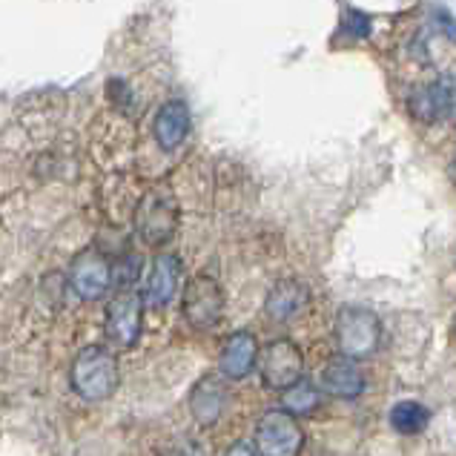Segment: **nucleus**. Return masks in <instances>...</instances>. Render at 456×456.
Listing matches in <instances>:
<instances>
[{
	"instance_id": "obj_1",
	"label": "nucleus",
	"mask_w": 456,
	"mask_h": 456,
	"mask_svg": "<svg viewBox=\"0 0 456 456\" xmlns=\"http://www.w3.org/2000/svg\"><path fill=\"white\" fill-rule=\"evenodd\" d=\"M69 382L86 402L107 399L118 387V359L107 347H84L72 362Z\"/></svg>"
},
{
	"instance_id": "obj_2",
	"label": "nucleus",
	"mask_w": 456,
	"mask_h": 456,
	"mask_svg": "<svg viewBox=\"0 0 456 456\" xmlns=\"http://www.w3.org/2000/svg\"><path fill=\"white\" fill-rule=\"evenodd\" d=\"M382 342V324L376 319V313L368 307H342L336 316V345L338 354L350 359L373 356L376 347Z\"/></svg>"
},
{
	"instance_id": "obj_3",
	"label": "nucleus",
	"mask_w": 456,
	"mask_h": 456,
	"mask_svg": "<svg viewBox=\"0 0 456 456\" xmlns=\"http://www.w3.org/2000/svg\"><path fill=\"white\" fill-rule=\"evenodd\" d=\"M135 227H138V236L144 239L150 247L167 244L169 239L175 236V230H178V204H175V195L169 192L167 187L150 190L144 199H141V204H138Z\"/></svg>"
},
{
	"instance_id": "obj_4",
	"label": "nucleus",
	"mask_w": 456,
	"mask_h": 456,
	"mask_svg": "<svg viewBox=\"0 0 456 456\" xmlns=\"http://www.w3.org/2000/svg\"><path fill=\"white\" fill-rule=\"evenodd\" d=\"M408 110L416 121H456V72H442L434 81L416 86L408 95Z\"/></svg>"
},
{
	"instance_id": "obj_5",
	"label": "nucleus",
	"mask_w": 456,
	"mask_h": 456,
	"mask_svg": "<svg viewBox=\"0 0 456 456\" xmlns=\"http://www.w3.org/2000/svg\"><path fill=\"white\" fill-rule=\"evenodd\" d=\"M181 307H184V319L195 330H213L224 316V290L213 276L199 273L187 281Z\"/></svg>"
},
{
	"instance_id": "obj_6",
	"label": "nucleus",
	"mask_w": 456,
	"mask_h": 456,
	"mask_svg": "<svg viewBox=\"0 0 456 456\" xmlns=\"http://www.w3.org/2000/svg\"><path fill=\"white\" fill-rule=\"evenodd\" d=\"M258 370H262V379L267 387L288 390L290 385L302 379L305 356L290 338H273V342L262 347V354H258Z\"/></svg>"
},
{
	"instance_id": "obj_7",
	"label": "nucleus",
	"mask_w": 456,
	"mask_h": 456,
	"mask_svg": "<svg viewBox=\"0 0 456 456\" xmlns=\"http://www.w3.org/2000/svg\"><path fill=\"white\" fill-rule=\"evenodd\" d=\"M305 445V434L296 416L284 411H267L256 425V448L262 456H293Z\"/></svg>"
},
{
	"instance_id": "obj_8",
	"label": "nucleus",
	"mask_w": 456,
	"mask_h": 456,
	"mask_svg": "<svg viewBox=\"0 0 456 456\" xmlns=\"http://www.w3.org/2000/svg\"><path fill=\"white\" fill-rule=\"evenodd\" d=\"M144 293L121 290L107 305V336L118 350H129L141 336V322H144Z\"/></svg>"
},
{
	"instance_id": "obj_9",
	"label": "nucleus",
	"mask_w": 456,
	"mask_h": 456,
	"mask_svg": "<svg viewBox=\"0 0 456 456\" xmlns=\"http://www.w3.org/2000/svg\"><path fill=\"white\" fill-rule=\"evenodd\" d=\"M112 281H115V267L110 265L107 256H101L98 250H84L81 256H75V262L69 267V288L81 298L95 302V298H101L110 290Z\"/></svg>"
},
{
	"instance_id": "obj_10",
	"label": "nucleus",
	"mask_w": 456,
	"mask_h": 456,
	"mask_svg": "<svg viewBox=\"0 0 456 456\" xmlns=\"http://www.w3.org/2000/svg\"><path fill=\"white\" fill-rule=\"evenodd\" d=\"M258 342L250 330H236L232 336H227L224 347H221L218 356V370L224 379H244L247 373L256 368L258 362Z\"/></svg>"
},
{
	"instance_id": "obj_11",
	"label": "nucleus",
	"mask_w": 456,
	"mask_h": 456,
	"mask_svg": "<svg viewBox=\"0 0 456 456\" xmlns=\"http://www.w3.org/2000/svg\"><path fill=\"white\" fill-rule=\"evenodd\" d=\"M181 279V262L173 253H164L152 262L150 276L144 281V302L150 307H167L178 293Z\"/></svg>"
},
{
	"instance_id": "obj_12",
	"label": "nucleus",
	"mask_w": 456,
	"mask_h": 456,
	"mask_svg": "<svg viewBox=\"0 0 456 456\" xmlns=\"http://www.w3.org/2000/svg\"><path fill=\"white\" fill-rule=\"evenodd\" d=\"M322 387L324 394H330L336 399H356L364 390V376L356 359H350L345 354L333 356L322 370Z\"/></svg>"
},
{
	"instance_id": "obj_13",
	"label": "nucleus",
	"mask_w": 456,
	"mask_h": 456,
	"mask_svg": "<svg viewBox=\"0 0 456 456\" xmlns=\"http://www.w3.org/2000/svg\"><path fill=\"white\" fill-rule=\"evenodd\" d=\"M190 135V110L184 101H167L155 115V141L159 147L173 152Z\"/></svg>"
},
{
	"instance_id": "obj_14",
	"label": "nucleus",
	"mask_w": 456,
	"mask_h": 456,
	"mask_svg": "<svg viewBox=\"0 0 456 456\" xmlns=\"http://www.w3.org/2000/svg\"><path fill=\"white\" fill-rule=\"evenodd\" d=\"M224 402H227V387L216 376H207V379H201L192 387L190 411L199 425H216L221 411H224Z\"/></svg>"
},
{
	"instance_id": "obj_15",
	"label": "nucleus",
	"mask_w": 456,
	"mask_h": 456,
	"mask_svg": "<svg viewBox=\"0 0 456 456\" xmlns=\"http://www.w3.org/2000/svg\"><path fill=\"white\" fill-rule=\"evenodd\" d=\"M307 305V290L302 281L296 279H281L276 288L267 293V316L276 319V322H290L293 316L305 310Z\"/></svg>"
},
{
	"instance_id": "obj_16",
	"label": "nucleus",
	"mask_w": 456,
	"mask_h": 456,
	"mask_svg": "<svg viewBox=\"0 0 456 456\" xmlns=\"http://www.w3.org/2000/svg\"><path fill=\"white\" fill-rule=\"evenodd\" d=\"M428 422H431V411L419 402H396L394 408H390V425H394V431L402 434V436H416L422 434Z\"/></svg>"
},
{
	"instance_id": "obj_17",
	"label": "nucleus",
	"mask_w": 456,
	"mask_h": 456,
	"mask_svg": "<svg viewBox=\"0 0 456 456\" xmlns=\"http://www.w3.org/2000/svg\"><path fill=\"white\" fill-rule=\"evenodd\" d=\"M281 408H288L293 416H310L313 411L319 408V390L313 387L310 382L298 379L296 385H290L281 394Z\"/></svg>"
},
{
	"instance_id": "obj_18",
	"label": "nucleus",
	"mask_w": 456,
	"mask_h": 456,
	"mask_svg": "<svg viewBox=\"0 0 456 456\" xmlns=\"http://www.w3.org/2000/svg\"><path fill=\"white\" fill-rule=\"evenodd\" d=\"M345 32L356 35V37H368L370 35V18L364 15V12L347 9L345 12Z\"/></svg>"
}]
</instances>
